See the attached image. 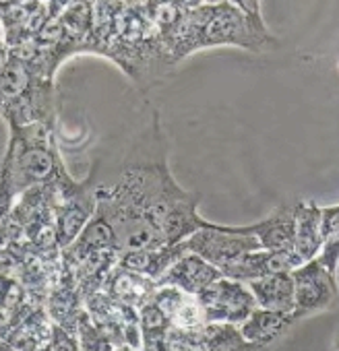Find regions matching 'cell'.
<instances>
[{
	"instance_id": "obj_9",
	"label": "cell",
	"mask_w": 339,
	"mask_h": 351,
	"mask_svg": "<svg viewBox=\"0 0 339 351\" xmlns=\"http://www.w3.org/2000/svg\"><path fill=\"white\" fill-rule=\"evenodd\" d=\"M304 261L294 250H253L240 256L236 263L222 269V275L228 279H236L242 283L261 279L265 275L273 273H292L296 267H300Z\"/></svg>"
},
{
	"instance_id": "obj_21",
	"label": "cell",
	"mask_w": 339,
	"mask_h": 351,
	"mask_svg": "<svg viewBox=\"0 0 339 351\" xmlns=\"http://www.w3.org/2000/svg\"><path fill=\"white\" fill-rule=\"evenodd\" d=\"M114 351H139V349H135L126 343H120V345H114Z\"/></svg>"
},
{
	"instance_id": "obj_2",
	"label": "cell",
	"mask_w": 339,
	"mask_h": 351,
	"mask_svg": "<svg viewBox=\"0 0 339 351\" xmlns=\"http://www.w3.org/2000/svg\"><path fill=\"white\" fill-rule=\"evenodd\" d=\"M211 46H238L263 52L277 48V40L269 32H261L238 7L222 0L189 9L178 34L165 50L174 62H180L191 52Z\"/></svg>"
},
{
	"instance_id": "obj_13",
	"label": "cell",
	"mask_w": 339,
	"mask_h": 351,
	"mask_svg": "<svg viewBox=\"0 0 339 351\" xmlns=\"http://www.w3.org/2000/svg\"><path fill=\"white\" fill-rule=\"evenodd\" d=\"M296 209V230H294V250L306 263L320 254L323 250V207L316 203L300 201Z\"/></svg>"
},
{
	"instance_id": "obj_23",
	"label": "cell",
	"mask_w": 339,
	"mask_h": 351,
	"mask_svg": "<svg viewBox=\"0 0 339 351\" xmlns=\"http://www.w3.org/2000/svg\"><path fill=\"white\" fill-rule=\"evenodd\" d=\"M0 40H5V32H3V25H0Z\"/></svg>"
},
{
	"instance_id": "obj_17",
	"label": "cell",
	"mask_w": 339,
	"mask_h": 351,
	"mask_svg": "<svg viewBox=\"0 0 339 351\" xmlns=\"http://www.w3.org/2000/svg\"><path fill=\"white\" fill-rule=\"evenodd\" d=\"M257 300L259 308L294 314L296 310V293L292 273H273L261 279L246 283Z\"/></svg>"
},
{
	"instance_id": "obj_20",
	"label": "cell",
	"mask_w": 339,
	"mask_h": 351,
	"mask_svg": "<svg viewBox=\"0 0 339 351\" xmlns=\"http://www.w3.org/2000/svg\"><path fill=\"white\" fill-rule=\"evenodd\" d=\"M73 3H77V0H46V5H48V17H58Z\"/></svg>"
},
{
	"instance_id": "obj_4",
	"label": "cell",
	"mask_w": 339,
	"mask_h": 351,
	"mask_svg": "<svg viewBox=\"0 0 339 351\" xmlns=\"http://www.w3.org/2000/svg\"><path fill=\"white\" fill-rule=\"evenodd\" d=\"M97 211V165L83 182L65 176L54 184V228L60 250L71 246Z\"/></svg>"
},
{
	"instance_id": "obj_19",
	"label": "cell",
	"mask_w": 339,
	"mask_h": 351,
	"mask_svg": "<svg viewBox=\"0 0 339 351\" xmlns=\"http://www.w3.org/2000/svg\"><path fill=\"white\" fill-rule=\"evenodd\" d=\"M234 7H238L261 32H269L265 27V21H263V15H261V0H228Z\"/></svg>"
},
{
	"instance_id": "obj_11",
	"label": "cell",
	"mask_w": 339,
	"mask_h": 351,
	"mask_svg": "<svg viewBox=\"0 0 339 351\" xmlns=\"http://www.w3.org/2000/svg\"><path fill=\"white\" fill-rule=\"evenodd\" d=\"M151 300L159 306L170 326L183 330H197L207 324L199 298L193 293H187L178 287H157Z\"/></svg>"
},
{
	"instance_id": "obj_18",
	"label": "cell",
	"mask_w": 339,
	"mask_h": 351,
	"mask_svg": "<svg viewBox=\"0 0 339 351\" xmlns=\"http://www.w3.org/2000/svg\"><path fill=\"white\" fill-rule=\"evenodd\" d=\"M331 273L339 267V205L323 207V250L316 256Z\"/></svg>"
},
{
	"instance_id": "obj_15",
	"label": "cell",
	"mask_w": 339,
	"mask_h": 351,
	"mask_svg": "<svg viewBox=\"0 0 339 351\" xmlns=\"http://www.w3.org/2000/svg\"><path fill=\"white\" fill-rule=\"evenodd\" d=\"M294 322H296L294 314L265 310V308L257 306L248 314V318L238 326V332L242 335V339L246 343L267 349L271 343H275L279 337H283Z\"/></svg>"
},
{
	"instance_id": "obj_14",
	"label": "cell",
	"mask_w": 339,
	"mask_h": 351,
	"mask_svg": "<svg viewBox=\"0 0 339 351\" xmlns=\"http://www.w3.org/2000/svg\"><path fill=\"white\" fill-rule=\"evenodd\" d=\"M157 289V283L137 271H130V269H124L120 265H116L106 281H104V287L102 291L108 293L110 298L126 304V306H132V308H141L151 295L153 291Z\"/></svg>"
},
{
	"instance_id": "obj_7",
	"label": "cell",
	"mask_w": 339,
	"mask_h": 351,
	"mask_svg": "<svg viewBox=\"0 0 339 351\" xmlns=\"http://www.w3.org/2000/svg\"><path fill=\"white\" fill-rule=\"evenodd\" d=\"M337 273H331L318 258L306 261L292 271L296 293V320L327 310L339 300Z\"/></svg>"
},
{
	"instance_id": "obj_16",
	"label": "cell",
	"mask_w": 339,
	"mask_h": 351,
	"mask_svg": "<svg viewBox=\"0 0 339 351\" xmlns=\"http://www.w3.org/2000/svg\"><path fill=\"white\" fill-rule=\"evenodd\" d=\"M187 252H189L187 244L178 242V244H167V246L153 248V250L122 252L116 265H120L124 269H130V271H137V273L157 281L170 267H172Z\"/></svg>"
},
{
	"instance_id": "obj_5",
	"label": "cell",
	"mask_w": 339,
	"mask_h": 351,
	"mask_svg": "<svg viewBox=\"0 0 339 351\" xmlns=\"http://www.w3.org/2000/svg\"><path fill=\"white\" fill-rule=\"evenodd\" d=\"M185 244L189 252L199 254L220 271L236 263L246 252L261 248V242L255 236L244 234L240 226L236 228V226H220V223H211L207 228L197 230L193 236L185 240Z\"/></svg>"
},
{
	"instance_id": "obj_22",
	"label": "cell",
	"mask_w": 339,
	"mask_h": 351,
	"mask_svg": "<svg viewBox=\"0 0 339 351\" xmlns=\"http://www.w3.org/2000/svg\"><path fill=\"white\" fill-rule=\"evenodd\" d=\"M333 349L335 351H339V332L335 335V339H333Z\"/></svg>"
},
{
	"instance_id": "obj_6",
	"label": "cell",
	"mask_w": 339,
	"mask_h": 351,
	"mask_svg": "<svg viewBox=\"0 0 339 351\" xmlns=\"http://www.w3.org/2000/svg\"><path fill=\"white\" fill-rule=\"evenodd\" d=\"M199 304L203 308V316L207 324H232L240 326L248 314L257 308V300L250 287L242 281L220 277L211 285H207L201 293H197Z\"/></svg>"
},
{
	"instance_id": "obj_10",
	"label": "cell",
	"mask_w": 339,
	"mask_h": 351,
	"mask_svg": "<svg viewBox=\"0 0 339 351\" xmlns=\"http://www.w3.org/2000/svg\"><path fill=\"white\" fill-rule=\"evenodd\" d=\"M220 277H224V275L218 267H213L211 263H207L205 258H201L195 252H187L155 283H157V287H178L187 293L197 295L207 285L218 281Z\"/></svg>"
},
{
	"instance_id": "obj_12",
	"label": "cell",
	"mask_w": 339,
	"mask_h": 351,
	"mask_svg": "<svg viewBox=\"0 0 339 351\" xmlns=\"http://www.w3.org/2000/svg\"><path fill=\"white\" fill-rule=\"evenodd\" d=\"M244 234L255 236L265 250H294V230H296V209L279 207L269 217L253 223L240 226ZM296 252V250H294Z\"/></svg>"
},
{
	"instance_id": "obj_8",
	"label": "cell",
	"mask_w": 339,
	"mask_h": 351,
	"mask_svg": "<svg viewBox=\"0 0 339 351\" xmlns=\"http://www.w3.org/2000/svg\"><path fill=\"white\" fill-rule=\"evenodd\" d=\"M165 351H265L250 345L232 324H205L197 330L170 326L165 335Z\"/></svg>"
},
{
	"instance_id": "obj_3",
	"label": "cell",
	"mask_w": 339,
	"mask_h": 351,
	"mask_svg": "<svg viewBox=\"0 0 339 351\" xmlns=\"http://www.w3.org/2000/svg\"><path fill=\"white\" fill-rule=\"evenodd\" d=\"M56 122H34L11 130L3 167L17 197L32 189L60 182L69 176L54 136Z\"/></svg>"
},
{
	"instance_id": "obj_1",
	"label": "cell",
	"mask_w": 339,
	"mask_h": 351,
	"mask_svg": "<svg viewBox=\"0 0 339 351\" xmlns=\"http://www.w3.org/2000/svg\"><path fill=\"white\" fill-rule=\"evenodd\" d=\"M110 176H97V213L112 226L120 254L178 244L211 226L199 215V197L174 180L163 155L126 159Z\"/></svg>"
}]
</instances>
